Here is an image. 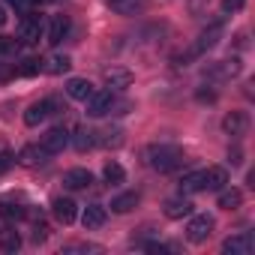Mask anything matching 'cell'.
I'll return each instance as SVG.
<instances>
[{
  "label": "cell",
  "mask_w": 255,
  "mask_h": 255,
  "mask_svg": "<svg viewBox=\"0 0 255 255\" xmlns=\"http://www.w3.org/2000/svg\"><path fill=\"white\" fill-rule=\"evenodd\" d=\"M0 216L9 219V222H18V219L27 216V207H24L21 198H3V201H0Z\"/></svg>",
  "instance_id": "30bf717a"
},
{
  "label": "cell",
  "mask_w": 255,
  "mask_h": 255,
  "mask_svg": "<svg viewBox=\"0 0 255 255\" xmlns=\"http://www.w3.org/2000/svg\"><path fill=\"white\" fill-rule=\"evenodd\" d=\"M0 249H3L6 255H9V252H18V249H21L18 231H3V228H0Z\"/></svg>",
  "instance_id": "cb8c5ba5"
},
{
  "label": "cell",
  "mask_w": 255,
  "mask_h": 255,
  "mask_svg": "<svg viewBox=\"0 0 255 255\" xmlns=\"http://www.w3.org/2000/svg\"><path fill=\"white\" fill-rule=\"evenodd\" d=\"M105 135H108V138H105V144H108V147H120V144H123V132H120V129L105 132Z\"/></svg>",
  "instance_id": "e575fe53"
},
{
  "label": "cell",
  "mask_w": 255,
  "mask_h": 255,
  "mask_svg": "<svg viewBox=\"0 0 255 255\" xmlns=\"http://www.w3.org/2000/svg\"><path fill=\"white\" fill-rule=\"evenodd\" d=\"M39 3H51V0H39Z\"/></svg>",
  "instance_id": "ab89813d"
},
{
  "label": "cell",
  "mask_w": 255,
  "mask_h": 255,
  "mask_svg": "<svg viewBox=\"0 0 255 255\" xmlns=\"http://www.w3.org/2000/svg\"><path fill=\"white\" fill-rule=\"evenodd\" d=\"M243 204V192L240 189H219V207L222 210H237Z\"/></svg>",
  "instance_id": "44dd1931"
},
{
  "label": "cell",
  "mask_w": 255,
  "mask_h": 255,
  "mask_svg": "<svg viewBox=\"0 0 255 255\" xmlns=\"http://www.w3.org/2000/svg\"><path fill=\"white\" fill-rule=\"evenodd\" d=\"M180 192H186V195H192V192H204V168H201V171H189V174H183V180H180Z\"/></svg>",
  "instance_id": "2e32d148"
},
{
  "label": "cell",
  "mask_w": 255,
  "mask_h": 255,
  "mask_svg": "<svg viewBox=\"0 0 255 255\" xmlns=\"http://www.w3.org/2000/svg\"><path fill=\"white\" fill-rule=\"evenodd\" d=\"M69 30H72V21H69L66 15H54L51 24H48V42H51V45H60V42L69 36Z\"/></svg>",
  "instance_id": "ba28073f"
},
{
  "label": "cell",
  "mask_w": 255,
  "mask_h": 255,
  "mask_svg": "<svg viewBox=\"0 0 255 255\" xmlns=\"http://www.w3.org/2000/svg\"><path fill=\"white\" fill-rule=\"evenodd\" d=\"M84 102H87V114L90 117H102V114H108L114 108V93L111 90H93Z\"/></svg>",
  "instance_id": "3957f363"
},
{
  "label": "cell",
  "mask_w": 255,
  "mask_h": 255,
  "mask_svg": "<svg viewBox=\"0 0 255 255\" xmlns=\"http://www.w3.org/2000/svg\"><path fill=\"white\" fill-rule=\"evenodd\" d=\"M108 3H111V9L120 12V15H132V12L141 6V0H108Z\"/></svg>",
  "instance_id": "83f0119b"
},
{
  "label": "cell",
  "mask_w": 255,
  "mask_h": 255,
  "mask_svg": "<svg viewBox=\"0 0 255 255\" xmlns=\"http://www.w3.org/2000/svg\"><path fill=\"white\" fill-rule=\"evenodd\" d=\"M240 156H243V153H240V150H231V153H228V159H231V165H240V162H243V159H240Z\"/></svg>",
  "instance_id": "74e56055"
},
{
  "label": "cell",
  "mask_w": 255,
  "mask_h": 255,
  "mask_svg": "<svg viewBox=\"0 0 255 255\" xmlns=\"http://www.w3.org/2000/svg\"><path fill=\"white\" fill-rule=\"evenodd\" d=\"M39 36H42V15H33V12H27V15L21 18L18 39H21V42H27V45H33V42H39Z\"/></svg>",
  "instance_id": "277c9868"
},
{
  "label": "cell",
  "mask_w": 255,
  "mask_h": 255,
  "mask_svg": "<svg viewBox=\"0 0 255 255\" xmlns=\"http://www.w3.org/2000/svg\"><path fill=\"white\" fill-rule=\"evenodd\" d=\"M96 141H99V138H96V132H93V129H87V126L75 129V138H72L75 150H81V153H84V150H93V147H96Z\"/></svg>",
  "instance_id": "e0dca14e"
},
{
  "label": "cell",
  "mask_w": 255,
  "mask_h": 255,
  "mask_svg": "<svg viewBox=\"0 0 255 255\" xmlns=\"http://www.w3.org/2000/svg\"><path fill=\"white\" fill-rule=\"evenodd\" d=\"M90 183H93V174L87 168H69L63 174V186H69V189H87Z\"/></svg>",
  "instance_id": "7c38bea8"
},
{
  "label": "cell",
  "mask_w": 255,
  "mask_h": 255,
  "mask_svg": "<svg viewBox=\"0 0 255 255\" xmlns=\"http://www.w3.org/2000/svg\"><path fill=\"white\" fill-rule=\"evenodd\" d=\"M243 3H246V0H222V9H225V12H237Z\"/></svg>",
  "instance_id": "d590c367"
},
{
  "label": "cell",
  "mask_w": 255,
  "mask_h": 255,
  "mask_svg": "<svg viewBox=\"0 0 255 255\" xmlns=\"http://www.w3.org/2000/svg\"><path fill=\"white\" fill-rule=\"evenodd\" d=\"M147 162H150L153 171L168 174V171H174V168L183 162V153H180L177 147H171V144H156V147L147 150Z\"/></svg>",
  "instance_id": "6da1fadb"
},
{
  "label": "cell",
  "mask_w": 255,
  "mask_h": 255,
  "mask_svg": "<svg viewBox=\"0 0 255 255\" xmlns=\"http://www.w3.org/2000/svg\"><path fill=\"white\" fill-rule=\"evenodd\" d=\"M75 201L72 198H54V204H51V213H54V219L60 222V225H69V222H75Z\"/></svg>",
  "instance_id": "9c48e42d"
},
{
  "label": "cell",
  "mask_w": 255,
  "mask_h": 255,
  "mask_svg": "<svg viewBox=\"0 0 255 255\" xmlns=\"http://www.w3.org/2000/svg\"><path fill=\"white\" fill-rule=\"evenodd\" d=\"M69 66H72V60H69L66 54H54V57L48 60L45 72H51V75H63V72H69Z\"/></svg>",
  "instance_id": "484cf974"
},
{
  "label": "cell",
  "mask_w": 255,
  "mask_h": 255,
  "mask_svg": "<svg viewBox=\"0 0 255 255\" xmlns=\"http://www.w3.org/2000/svg\"><path fill=\"white\" fill-rule=\"evenodd\" d=\"M45 237H48V225L45 222H36L33 225V243H42Z\"/></svg>",
  "instance_id": "d6a6232c"
},
{
  "label": "cell",
  "mask_w": 255,
  "mask_h": 255,
  "mask_svg": "<svg viewBox=\"0 0 255 255\" xmlns=\"http://www.w3.org/2000/svg\"><path fill=\"white\" fill-rule=\"evenodd\" d=\"M192 213V204H189V198H168L165 201V216L168 219H183V216H189Z\"/></svg>",
  "instance_id": "5bb4252c"
},
{
  "label": "cell",
  "mask_w": 255,
  "mask_h": 255,
  "mask_svg": "<svg viewBox=\"0 0 255 255\" xmlns=\"http://www.w3.org/2000/svg\"><path fill=\"white\" fill-rule=\"evenodd\" d=\"M210 234H213V219H210L207 213L189 219V225H186V240H189V243H204Z\"/></svg>",
  "instance_id": "7a4b0ae2"
},
{
  "label": "cell",
  "mask_w": 255,
  "mask_h": 255,
  "mask_svg": "<svg viewBox=\"0 0 255 255\" xmlns=\"http://www.w3.org/2000/svg\"><path fill=\"white\" fill-rule=\"evenodd\" d=\"M48 153L42 150V144H27V147H21V153H18V162L21 165H36V162H42Z\"/></svg>",
  "instance_id": "ffe728a7"
},
{
  "label": "cell",
  "mask_w": 255,
  "mask_h": 255,
  "mask_svg": "<svg viewBox=\"0 0 255 255\" xmlns=\"http://www.w3.org/2000/svg\"><path fill=\"white\" fill-rule=\"evenodd\" d=\"M12 162H15V156H12L9 150H0V174H6V171L12 168Z\"/></svg>",
  "instance_id": "1f68e13d"
},
{
  "label": "cell",
  "mask_w": 255,
  "mask_h": 255,
  "mask_svg": "<svg viewBox=\"0 0 255 255\" xmlns=\"http://www.w3.org/2000/svg\"><path fill=\"white\" fill-rule=\"evenodd\" d=\"M219 36H222V24H210V27L201 33V39H198V51H207V48H213V45L219 42Z\"/></svg>",
  "instance_id": "603a6c76"
},
{
  "label": "cell",
  "mask_w": 255,
  "mask_h": 255,
  "mask_svg": "<svg viewBox=\"0 0 255 255\" xmlns=\"http://www.w3.org/2000/svg\"><path fill=\"white\" fill-rule=\"evenodd\" d=\"M237 72H240V60L231 57V60H222V63L213 69V78H234Z\"/></svg>",
  "instance_id": "d4e9b609"
},
{
  "label": "cell",
  "mask_w": 255,
  "mask_h": 255,
  "mask_svg": "<svg viewBox=\"0 0 255 255\" xmlns=\"http://www.w3.org/2000/svg\"><path fill=\"white\" fill-rule=\"evenodd\" d=\"M3 21H6V9L0 6V27H3Z\"/></svg>",
  "instance_id": "f35d334b"
},
{
  "label": "cell",
  "mask_w": 255,
  "mask_h": 255,
  "mask_svg": "<svg viewBox=\"0 0 255 255\" xmlns=\"http://www.w3.org/2000/svg\"><path fill=\"white\" fill-rule=\"evenodd\" d=\"M42 69H45V60H39V57H27L15 72H18V75H24V78H30V75H39Z\"/></svg>",
  "instance_id": "4316f807"
},
{
  "label": "cell",
  "mask_w": 255,
  "mask_h": 255,
  "mask_svg": "<svg viewBox=\"0 0 255 255\" xmlns=\"http://www.w3.org/2000/svg\"><path fill=\"white\" fill-rule=\"evenodd\" d=\"M6 3H9L12 9H18V12H30V6L36 3V0H6Z\"/></svg>",
  "instance_id": "836d02e7"
},
{
  "label": "cell",
  "mask_w": 255,
  "mask_h": 255,
  "mask_svg": "<svg viewBox=\"0 0 255 255\" xmlns=\"http://www.w3.org/2000/svg\"><path fill=\"white\" fill-rule=\"evenodd\" d=\"M135 204H138V192H123V195H117L111 201V210L114 213H129Z\"/></svg>",
  "instance_id": "7402d4cb"
},
{
  "label": "cell",
  "mask_w": 255,
  "mask_h": 255,
  "mask_svg": "<svg viewBox=\"0 0 255 255\" xmlns=\"http://www.w3.org/2000/svg\"><path fill=\"white\" fill-rule=\"evenodd\" d=\"M69 144V132L63 129V126H54V129H48L45 135H42V150L48 153V156H54V153H63V147Z\"/></svg>",
  "instance_id": "5b68a950"
},
{
  "label": "cell",
  "mask_w": 255,
  "mask_h": 255,
  "mask_svg": "<svg viewBox=\"0 0 255 255\" xmlns=\"http://www.w3.org/2000/svg\"><path fill=\"white\" fill-rule=\"evenodd\" d=\"M168 249H171V246H165V243H147V252H159V255H162V252H168Z\"/></svg>",
  "instance_id": "8d00e7d4"
},
{
  "label": "cell",
  "mask_w": 255,
  "mask_h": 255,
  "mask_svg": "<svg viewBox=\"0 0 255 255\" xmlns=\"http://www.w3.org/2000/svg\"><path fill=\"white\" fill-rule=\"evenodd\" d=\"M66 93L72 96V99H87L90 93H93V84L87 81V78H69V84H66Z\"/></svg>",
  "instance_id": "ac0fdd59"
},
{
  "label": "cell",
  "mask_w": 255,
  "mask_h": 255,
  "mask_svg": "<svg viewBox=\"0 0 255 255\" xmlns=\"http://www.w3.org/2000/svg\"><path fill=\"white\" fill-rule=\"evenodd\" d=\"M72 252H99V246H93V243H69V246H63V255H72Z\"/></svg>",
  "instance_id": "4dcf8cb0"
},
{
  "label": "cell",
  "mask_w": 255,
  "mask_h": 255,
  "mask_svg": "<svg viewBox=\"0 0 255 255\" xmlns=\"http://www.w3.org/2000/svg\"><path fill=\"white\" fill-rule=\"evenodd\" d=\"M18 51V39L15 36H0V57H9Z\"/></svg>",
  "instance_id": "f546056e"
},
{
  "label": "cell",
  "mask_w": 255,
  "mask_h": 255,
  "mask_svg": "<svg viewBox=\"0 0 255 255\" xmlns=\"http://www.w3.org/2000/svg\"><path fill=\"white\" fill-rule=\"evenodd\" d=\"M246 126H249L246 111H231V114H225V120H222V129H225L228 135H243Z\"/></svg>",
  "instance_id": "8fae6325"
},
{
  "label": "cell",
  "mask_w": 255,
  "mask_h": 255,
  "mask_svg": "<svg viewBox=\"0 0 255 255\" xmlns=\"http://www.w3.org/2000/svg\"><path fill=\"white\" fill-rule=\"evenodd\" d=\"M132 81V72H126V69H108L105 72V84L111 90H123V87H129Z\"/></svg>",
  "instance_id": "d6986e66"
},
{
  "label": "cell",
  "mask_w": 255,
  "mask_h": 255,
  "mask_svg": "<svg viewBox=\"0 0 255 255\" xmlns=\"http://www.w3.org/2000/svg\"><path fill=\"white\" fill-rule=\"evenodd\" d=\"M105 207L102 204H90V207H84V216H81V222H84V228L90 231V228H102L105 225Z\"/></svg>",
  "instance_id": "9a60e30c"
},
{
  "label": "cell",
  "mask_w": 255,
  "mask_h": 255,
  "mask_svg": "<svg viewBox=\"0 0 255 255\" xmlns=\"http://www.w3.org/2000/svg\"><path fill=\"white\" fill-rule=\"evenodd\" d=\"M54 102L51 99H39V102H33L27 111H24V123L27 126H39L42 120H48V114H54Z\"/></svg>",
  "instance_id": "52a82bcc"
},
{
  "label": "cell",
  "mask_w": 255,
  "mask_h": 255,
  "mask_svg": "<svg viewBox=\"0 0 255 255\" xmlns=\"http://www.w3.org/2000/svg\"><path fill=\"white\" fill-rule=\"evenodd\" d=\"M225 183H228V171H225V168H219V165H213V168H204V189H210V192H219Z\"/></svg>",
  "instance_id": "4fadbf2b"
},
{
  "label": "cell",
  "mask_w": 255,
  "mask_h": 255,
  "mask_svg": "<svg viewBox=\"0 0 255 255\" xmlns=\"http://www.w3.org/2000/svg\"><path fill=\"white\" fill-rule=\"evenodd\" d=\"M252 249H255V237H252L249 231L234 234V237H228V240L222 243V252H225V255H249Z\"/></svg>",
  "instance_id": "8992f818"
},
{
  "label": "cell",
  "mask_w": 255,
  "mask_h": 255,
  "mask_svg": "<svg viewBox=\"0 0 255 255\" xmlns=\"http://www.w3.org/2000/svg\"><path fill=\"white\" fill-rule=\"evenodd\" d=\"M102 177L108 180V183H123V177H126V171L117 165V162H108L105 165V171H102Z\"/></svg>",
  "instance_id": "f1b7e54d"
}]
</instances>
